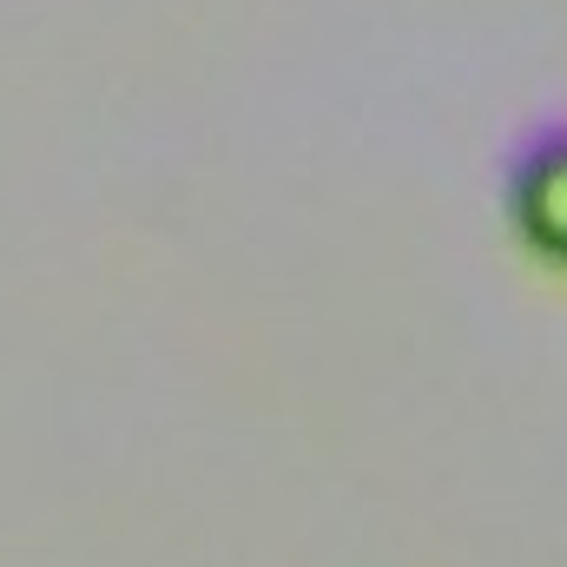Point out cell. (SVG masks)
I'll list each match as a JSON object with an SVG mask.
<instances>
[{
	"mask_svg": "<svg viewBox=\"0 0 567 567\" xmlns=\"http://www.w3.org/2000/svg\"><path fill=\"white\" fill-rule=\"evenodd\" d=\"M508 218L542 265L567 271V120L542 126L508 158Z\"/></svg>",
	"mask_w": 567,
	"mask_h": 567,
	"instance_id": "obj_1",
	"label": "cell"
}]
</instances>
